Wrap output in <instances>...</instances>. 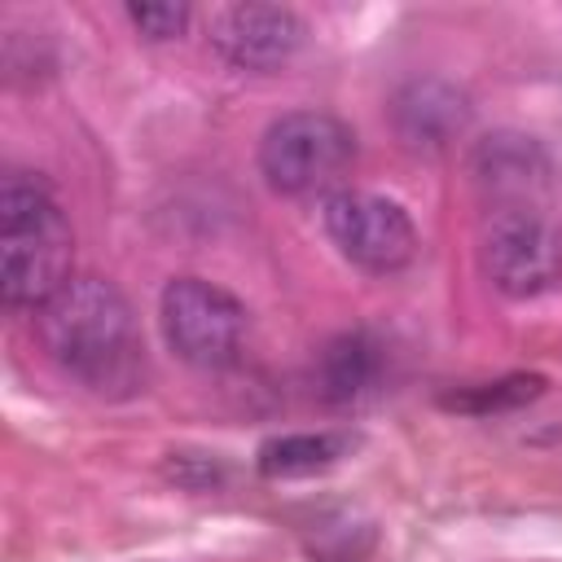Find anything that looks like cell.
Here are the masks:
<instances>
[{"label":"cell","mask_w":562,"mask_h":562,"mask_svg":"<svg viewBox=\"0 0 562 562\" xmlns=\"http://www.w3.org/2000/svg\"><path fill=\"white\" fill-rule=\"evenodd\" d=\"M369 382H373V347L360 334L338 338L325 356V391L334 400H356Z\"/></svg>","instance_id":"cell-9"},{"label":"cell","mask_w":562,"mask_h":562,"mask_svg":"<svg viewBox=\"0 0 562 562\" xmlns=\"http://www.w3.org/2000/svg\"><path fill=\"white\" fill-rule=\"evenodd\" d=\"M479 259H483L487 281L501 294L531 299L562 277V237L536 206L509 202L492 211Z\"/></svg>","instance_id":"cell-5"},{"label":"cell","mask_w":562,"mask_h":562,"mask_svg":"<svg viewBox=\"0 0 562 562\" xmlns=\"http://www.w3.org/2000/svg\"><path fill=\"white\" fill-rule=\"evenodd\" d=\"M347 452L342 435H281L259 448V474L268 479H303L329 470Z\"/></svg>","instance_id":"cell-8"},{"label":"cell","mask_w":562,"mask_h":562,"mask_svg":"<svg viewBox=\"0 0 562 562\" xmlns=\"http://www.w3.org/2000/svg\"><path fill=\"white\" fill-rule=\"evenodd\" d=\"M325 233L338 255L364 272H400L417 255V228L391 198L378 193H334L325 202Z\"/></svg>","instance_id":"cell-6"},{"label":"cell","mask_w":562,"mask_h":562,"mask_svg":"<svg viewBox=\"0 0 562 562\" xmlns=\"http://www.w3.org/2000/svg\"><path fill=\"white\" fill-rule=\"evenodd\" d=\"M127 18L136 22L140 35H149V40H171V35L184 31L189 9H184V4H132Z\"/></svg>","instance_id":"cell-11"},{"label":"cell","mask_w":562,"mask_h":562,"mask_svg":"<svg viewBox=\"0 0 562 562\" xmlns=\"http://www.w3.org/2000/svg\"><path fill=\"white\" fill-rule=\"evenodd\" d=\"M75 233L53 202L48 184L9 171L0 184V290L13 307H44L53 294H61L70 277Z\"/></svg>","instance_id":"cell-2"},{"label":"cell","mask_w":562,"mask_h":562,"mask_svg":"<svg viewBox=\"0 0 562 562\" xmlns=\"http://www.w3.org/2000/svg\"><path fill=\"white\" fill-rule=\"evenodd\" d=\"M540 386H544L540 378H505V382H487V386L448 395L443 404H448V408H465V413H496V408H514V404H522V400H536Z\"/></svg>","instance_id":"cell-10"},{"label":"cell","mask_w":562,"mask_h":562,"mask_svg":"<svg viewBox=\"0 0 562 562\" xmlns=\"http://www.w3.org/2000/svg\"><path fill=\"white\" fill-rule=\"evenodd\" d=\"M167 347L193 369H224L246 334V307L215 281L176 277L158 303Z\"/></svg>","instance_id":"cell-4"},{"label":"cell","mask_w":562,"mask_h":562,"mask_svg":"<svg viewBox=\"0 0 562 562\" xmlns=\"http://www.w3.org/2000/svg\"><path fill=\"white\" fill-rule=\"evenodd\" d=\"M35 321H40L44 351L92 391L136 382L140 338L119 285L101 277H75L61 294H53L35 312Z\"/></svg>","instance_id":"cell-1"},{"label":"cell","mask_w":562,"mask_h":562,"mask_svg":"<svg viewBox=\"0 0 562 562\" xmlns=\"http://www.w3.org/2000/svg\"><path fill=\"white\" fill-rule=\"evenodd\" d=\"M303 18L285 4H228L211 18V44L241 70H277L303 44Z\"/></svg>","instance_id":"cell-7"},{"label":"cell","mask_w":562,"mask_h":562,"mask_svg":"<svg viewBox=\"0 0 562 562\" xmlns=\"http://www.w3.org/2000/svg\"><path fill=\"white\" fill-rule=\"evenodd\" d=\"M356 158V136L342 119L321 110L281 114L259 140V171L285 198L329 193Z\"/></svg>","instance_id":"cell-3"}]
</instances>
